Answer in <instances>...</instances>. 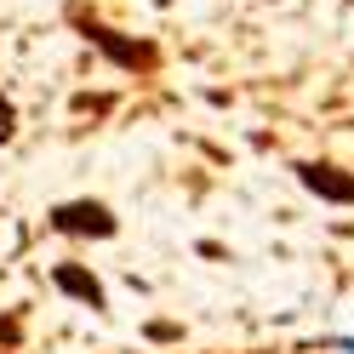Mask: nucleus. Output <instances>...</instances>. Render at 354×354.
<instances>
[{"mask_svg":"<svg viewBox=\"0 0 354 354\" xmlns=\"http://www.w3.org/2000/svg\"><path fill=\"white\" fill-rule=\"evenodd\" d=\"M297 183L326 206H354V171H343L337 160H297Z\"/></svg>","mask_w":354,"mask_h":354,"instance_id":"obj_1","label":"nucleus"},{"mask_svg":"<svg viewBox=\"0 0 354 354\" xmlns=\"http://www.w3.org/2000/svg\"><path fill=\"white\" fill-rule=\"evenodd\" d=\"M52 229L109 240V234H115V212H109V206H97V201H69V206H57V212H52Z\"/></svg>","mask_w":354,"mask_h":354,"instance_id":"obj_2","label":"nucleus"},{"mask_svg":"<svg viewBox=\"0 0 354 354\" xmlns=\"http://www.w3.org/2000/svg\"><path fill=\"white\" fill-rule=\"evenodd\" d=\"M57 286H63L69 297H80L86 308H103V286L86 274V269H69V263H63V269H57Z\"/></svg>","mask_w":354,"mask_h":354,"instance_id":"obj_4","label":"nucleus"},{"mask_svg":"<svg viewBox=\"0 0 354 354\" xmlns=\"http://www.w3.org/2000/svg\"><path fill=\"white\" fill-rule=\"evenodd\" d=\"M86 35H92L97 46H103L109 57L120 63V69H154V46H138V40H120L115 29H103V24H92V29H86Z\"/></svg>","mask_w":354,"mask_h":354,"instance_id":"obj_3","label":"nucleus"},{"mask_svg":"<svg viewBox=\"0 0 354 354\" xmlns=\"http://www.w3.org/2000/svg\"><path fill=\"white\" fill-rule=\"evenodd\" d=\"M0 138H12V109L0 103Z\"/></svg>","mask_w":354,"mask_h":354,"instance_id":"obj_5","label":"nucleus"},{"mask_svg":"<svg viewBox=\"0 0 354 354\" xmlns=\"http://www.w3.org/2000/svg\"><path fill=\"white\" fill-rule=\"evenodd\" d=\"M337 348H343V354H354V343H337Z\"/></svg>","mask_w":354,"mask_h":354,"instance_id":"obj_6","label":"nucleus"}]
</instances>
